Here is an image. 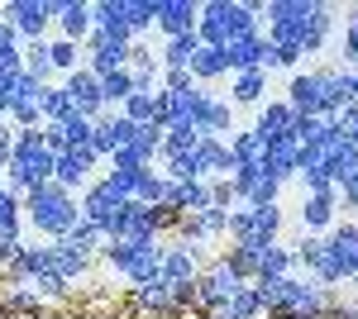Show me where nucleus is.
<instances>
[{
    "label": "nucleus",
    "mask_w": 358,
    "mask_h": 319,
    "mask_svg": "<svg viewBox=\"0 0 358 319\" xmlns=\"http://www.w3.org/2000/svg\"><path fill=\"white\" fill-rule=\"evenodd\" d=\"M229 177L234 172H263V162H268V138H258L253 129H244V133H234L229 138Z\"/></svg>",
    "instance_id": "21"
},
{
    "label": "nucleus",
    "mask_w": 358,
    "mask_h": 319,
    "mask_svg": "<svg viewBox=\"0 0 358 319\" xmlns=\"http://www.w3.org/2000/svg\"><path fill=\"white\" fill-rule=\"evenodd\" d=\"M296 167H301V143L296 138H282V143H268V162H263V172L277 177L282 186L296 177Z\"/></svg>",
    "instance_id": "25"
},
{
    "label": "nucleus",
    "mask_w": 358,
    "mask_h": 319,
    "mask_svg": "<svg viewBox=\"0 0 358 319\" xmlns=\"http://www.w3.org/2000/svg\"><path fill=\"white\" fill-rule=\"evenodd\" d=\"M344 62H349V72H358V10H349V24H344Z\"/></svg>",
    "instance_id": "48"
},
{
    "label": "nucleus",
    "mask_w": 358,
    "mask_h": 319,
    "mask_svg": "<svg viewBox=\"0 0 358 319\" xmlns=\"http://www.w3.org/2000/svg\"><path fill=\"white\" fill-rule=\"evenodd\" d=\"M129 96H134V77H129V67H124V72H115V77H101V101H106V110L124 105Z\"/></svg>",
    "instance_id": "39"
},
{
    "label": "nucleus",
    "mask_w": 358,
    "mask_h": 319,
    "mask_svg": "<svg viewBox=\"0 0 358 319\" xmlns=\"http://www.w3.org/2000/svg\"><path fill=\"white\" fill-rule=\"evenodd\" d=\"M334 195H339V200H344L349 210H358V172L349 177V181H339V186H334Z\"/></svg>",
    "instance_id": "56"
},
{
    "label": "nucleus",
    "mask_w": 358,
    "mask_h": 319,
    "mask_svg": "<svg viewBox=\"0 0 358 319\" xmlns=\"http://www.w3.org/2000/svg\"><path fill=\"white\" fill-rule=\"evenodd\" d=\"M0 43H20V34H15L10 24H5V20H0Z\"/></svg>",
    "instance_id": "57"
},
{
    "label": "nucleus",
    "mask_w": 358,
    "mask_h": 319,
    "mask_svg": "<svg viewBox=\"0 0 358 319\" xmlns=\"http://www.w3.org/2000/svg\"><path fill=\"white\" fill-rule=\"evenodd\" d=\"M224 67L239 77V72H263V53H268V38L263 34H248V38H234V43H224Z\"/></svg>",
    "instance_id": "18"
},
{
    "label": "nucleus",
    "mask_w": 358,
    "mask_h": 319,
    "mask_svg": "<svg viewBox=\"0 0 358 319\" xmlns=\"http://www.w3.org/2000/svg\"><path fill=\"white\" fill-rule=\"evenodd\" d=\"M239 286H248V281H239V276L224 267V258H220V262L201 267V276H196V300L215 310V305H224L229 295H239Z\"/></svg>",
    "instance_id": "13"
},
{
    "label": "nucleus",
    "mask_w": 358,
    "mask_h": 319,
    "mask_svg": "<svg viewBox=\"0 0 358 319\" xmlns=\"http://www.w3.org/2000/svg\"><path fill=\"white\" fill-rule=\"evenodd\" d=\"M296 177H301V191H306V195H320V191H330V177H325L320 167H301Z\"/></svg>",
    "instance_id": "52"
},
{
    "label": "nucleus",
    "mask_w": 358,
    "mask_h": 319,
    "mask_svg": "<svg viewBox=\"0 0 358 319\" xmlns=\"http://www.w3.org/2000/svg\"><path fill=\"white\" fill-rule=\"evenodd\" d=\"M287 105L296 114H315V119H334L344 105H354V77L349 67H325V72H296L287 86Z\"/></svg>",
    "instance_id": "2"
},
{
    "label": "nucleus",
    "mask_w": 358,
    "mask_h": 319,
    "mask_svg": "<svg viewBox=\"0 0 358 319\" xmlns=\"http://www.w3.org/2000/svg\"><path fill=\"white\" fill-rule=\"evenodd\" d=\"M282 234V210L268 205V210H258V205H244V210H229V239L234 248H268L277 243Z\"/></svg>",
    "instance_id": "7"
},
{
    "label": "nucleus",
    "mask_w": 358,
    "mask_h": 319,
    "mask_svg": "<svg viewBox=\"0 0 358 319\" xmlns=\"http://www.w3.org/2000/svg\"><path fill=\"white\" fill-rule=\"evenodd\" d=\"M115 148H120V138H115V114L106 110V114L91 124V153H96V162H101V158H110Z\"/></svg>",
    "instance_id": "37"
},
{
    "label": "nucleus",
    "mask_w": 358,
    "mask_h": 319,
    "mask_svg": "<svg viewBox=\"0 0 358 319\" xmlns=\"http://www.w3.org/2000/svg\"><path fill=\"white\" fill-rule=\"evenodd\" d=\"M38 114H43V124H57V119H67V114H72V101H67V91H62V86H43V96H38Z\"/></svg>",
    "instance_id": "38"
},
{
    "label": "nucleus",
    "mask_w": 358,
    "mask_h": 319,
    "mask_svg": "<svg viewBox=\"0 0 358 319\" xmlns=\"http://www.w3.org/2000/svg\"><path fill=\"white\" fill-rule=\"evenodd\" d=\"M282 276H292V248H282V243L258 248V276L253 281H282Z\"/></svg>",
    "instance_id": "30"
},
{
    "label": "nucleus",
    "mask_w": 358,
    "mask_h": 319,
    "mask_svg": "<svg viewBox=\"0 0 358 319\" xmlns=\"http://www.w3.org/2000/svg\"><path fill=\"white\" fill-rule=\"evenodd\" d=\"M129 148H134L138 158L153 167V158L163 153V124H134V138H129Z\"/></svg>",
    "instance_id": "36"
},
{
    "label": "nucleus",
    "mask_w": 358,
    "mask_h": 319,
    "mask_svg": "<svg viewBox=\"0 0 358 319\" xmlns=\"http://www.w3.org/2000/svg\"><path fill=\"white\" fill-rule=\"evenodd\" d=\"M57 129L67 138V148H91V119H82L77 110H72L67 119H57Z\"/></svg>",
    "instance_id": "42"
},
{
    "label": "nucleus",
    "mask_w": 358,
    "mask_h": 319,
    "mask_svg": "<svg viewBox=\"0 0 358 319\" xmlns=\"http://www.w3.org/2000/svg\"><path fill=\"white\" fill-rule=\"evenodd\" d=\"M196 15H201L196 0H158V29H163L167 38L196 34Z\"/></svg>",
    "instance_id": "23"
},
{
    "label": "nucleus",
    "mask_w": 358,
    "mask_h": 319,
    "mask_svg": "<svg viewBox=\"0 0 358 319\" xmlns=\"http://www.w3.org/2000/svg\"><path fill=\"white\" fill-rule=\"evenodd\" d=\"M53 24L62 29L67 43L82 48L86 38H91V29H96V20H91V5H86V0H57V20Z\"/></svg>",
    "instance_id": "20"
},
{
    "label": "nucleus",
    "mask_w": 358,
    "mask_h": 319,
    "mask_svg": "<svg viewBox=\"0 0 358 319\" xmlns=\"http://www.w3.org/2000/svg\"><path fill=\"white\" fill-rule=\"evenodd\" d=\"M192 124L201 138H224V133H234V105L220 101V96H210L206 86L196 91V110H192Z\"/></svg>",
    "instance_id": "10"
},
{
    "label": "nucleus",
    "mask_w": 358,
    "mask_h": 319,
    "mask_svg": "<svg viewBox=\"0 0 358 319\" xmlns=\"http://www.w3.org/2000/svg\"><path fill=\"white\" fill-rule=\"evenodd\" d=\"M320 167H325V177H330V186H339V181H349V177L358 172V148H354V143H344V138H339V143H334L330 153L320 158Z\"/></svg>",
    "instance_id": "28"
},
{
    "label": "nucleus",
    "mask_w": 358,
    "mask_h": 319,
    "mask_svg": "<svg viewBox=\"0 0 358 319\" xmlns=\"http://www.w3.org/2000/svg\"><path fill=\"white\" fill-rule=\"evenodd\" d=\"M334 124H339V133H344V143L358 148V105H344L339 114H334Z\"/></svg>",
    "instance_id": "50"
},
{
    "label": "nucleus",
    "mask_w": 358,
    "mask_h": 319,
    "mask_svg": "<svg viewBox=\"0 0 358 319\" xmlns=\"http://www.w3.org/2000/svg\"><path fill=\"white\" fill-rule=\"evenodd\" d=\"M10 124L15 129H43V114H38V105H15L10 110Z\"/></svg>",
    "instance_id": "51"
},
{
    "label": "nucleus",
    "mask_w": 358,
    "mask_h": 319,
    "mask_svg": "<svg viewBox=\"0 0 358 319\" xmlns=\"http://www.w3.org/2000/svg\"><path fill=\"white\" fill-rule=\"evenodd\" d=\"M320 243H325V253L334 258L339 276L354 281V276H358V224H334L330 239H320Z\"/></svg>",
    "instance_id": "16"
},
{
    "label": "nucleus",
    "mask_w": 358,
    "mask_h": 319,
    "mask_svg": "<svg viewBox=\"0 0 358 319\" xmlns=\"http://www.w3.org/2000/svg\"><path fill=\"white\" fill-rule=\"evenodd\" d=\"M38 96H43V86L29 77V72H20L15 77V105H38Z\"/></svg>",
    "instance_id": "49"
},
{
    "label": "nucleus",
    "mask_w": 358,
    "mask_h": 319,
    "mask_svg": "<svg viewBox=\"0 0 358 319\" xmlns=\"http://www.w3.org/2000/svg\"><path fill=\"white\" fill-rule=\"evenodd\" d=\"M91 20H96V34H110L120 43H134V34H129V0H101V5H91Z\"/></svg>",
    "instance_id": "24"
},
{
    "label": "nucleus",
    "mask_w": 358,
    "mask_h": 319,
    "mask_svg": "<svg viewBox=\"0 0 358 319\" xmlns=\"http://www.w3.org/2000/svg\"><path fill=\"white\" fill-rule=\"evenodd\" d=\"M253 291H258L263 310L273 319H320L325 315V286L320 281L282 276V281H253Z\"/></svg>",
    "instance_id": "5"
},
{
    "label": "nucleus",
    "mask_w": 358,
    "mask_h": 319,
    "mask_svg": "<svg viewBox=\"0 0 358 319\" xmlns=\"http://www.w3.org/2000/svg\"><path fill=\"white\" fill-rule=\"evenodd\" d=\"M239 200V191H234V181L229 177H220V181H210V205H220V210H229Z\"/></svg>",
    "instance_id": "53"
},
{
    "label": "nucleus",
    "mask_w": 358,
    "mask_h": 319,
    "mask_svg": "<svg viewBox=\"0 0 358 319\" xmlns=\"http://www.w3.org/2000/svg\"><path fill=\"white\" fill-rule=\"evenodd\" d=\"M201 48V38L196 34H182V38H167L158 62H163V72H192V57Z\"/></svg>",
    "instance_id": "29"
},
{
    "label": "nucleus",
    "mask_w": 358,
    "mask_h": 319,
    "mask_svg": "<svg viewBox=\"0 0 358 319\" xmlns=\"http://www.w3.org/2000/svg\"><path fill=\"white\" fill-rule=\"evenodd\" d=\"M158 276H163L172 291H177V286H196V276H201V253L187 248V243L163 248V267H158Z\"/></svg>",
    "instance_id": "14"
},
{
    "label": "nucleus",
    "mask_w": 358,
    "mask_h": 319,
    "mask_svg": "<svg viewBox=\"0 0 358 319\" xmlns=\"http://www.w3.org/2000/svg\"><path fill=\"white\" fill-rule=\"evenodd\" d=\"M106 262L124 276V281H134V286H143V281H153L158 276V267H163V248L158 243H120V239H106Z\"/></svg>",
    "instance_id": "6"
},
{
    "label": "nucleus",
    "mask_w": 358,
    "mask_h": 319,
    "mask_svg": "<svg viewBox=\"0 0 358 319\" xmlns=\"http://www.w3.org/2000/svg\"><path fill=\"white\" fill-rule=\"evenodd\" d=\"M0 191H5V186H0Z\"/></svg>",
    "instance_id": "61"
},
{
    "label": "nucleus",
    "mask_w": 358,
    "mask_h": 319,
    "mask_svg": "<svg viewBox=\"0 0 358 319\" xmlns=\"http://www.w3.org/2000/svg\"><path fill=\"white\" fill-rule=\"evenodd\" d=\"M91 167H96V153L91 148H67V153H57L53 158V181L62 191H86V177H91Z\"/></svg>",
    "instance_id": "15"
},
{
    "label": "nucleus",
    "mask_w": 358,
    "mask_h": 319,
    "mask_svg": "<svg viewBox=\"0 0 358 319\" xmlns=\"http://www.w3.org/2000/svg\"><path fill=\"white\" fill-rule=\"evenodd\" d=\"M129 48H134V43H120L110 34H96V29H91V38H86V72H96V77L124 72V67H129Z\"/></svg>",
    "instance_id": "11"
},
{
    "label": "nucleus",
    "mask_w": 358,
    "mask_h": 319,
    "mask_svg": "<svg viewBox=\"0 0 358 319\" xmlns=\"http://www.w3.org/2000/svg\"><path fill=\"white\" fill-rule=\"evenodd\" d=\"M124 210H129V200L115 195L110 181H91V186L82 191V219H86V224H96L106 239H115V229H120Z\"/></svg>",
    "instance_id": "8"
},
{
    "label": "nucleus",
    "mask_w": 358,
    "mask_h": 319,
    "mask_svg": "<svg viewBox=\"0 0 358 319\" xmlns=\"http://www.w3.org/2000/svg\"><path fill=\"white\" fill-rule=\"evenodd\" d=\"M177 239L201 253V243H210V234L201 229V219H196V214H182V219H177Z\"/></svg>",
    "instance_id": "46"
},
{
    "label": "nucleus",
    "mask_w": 358,
    "mask_h": 319,
    "mask_svg": "<svg viewBox=\"0 0 358 319\" xmlns=\"http://www.w3.org/2000/svg\"><path fill=\"white\" fill-rule=\"evenodd\" d=\"M0 20L20 34V43H34L57 20V0H10V5H0Z\"/></svg>",
    "instance_id": "9"
},
{
    "label": "nucleus",
    "mask_w": 358,
    "mask_h": 319,
    "mask_svg": "<svg viewBox=\"0 0 358 319\" xmlns=\"http://www.w3.org/2000/svg\"><path fill=\"white\" fill-rule=\"evenodd\" d=\"M48 53H53V72H77V57H82V48L77 43H67V38H57V43H48Z\"/></svg>",
    "instance_id": "45"
},
{
    "label": "nucleus",
    "mask_w": 358,
    "mask_h": 319,
    "mask_svg": "<svg viewBox=\"0 0 358 319\" xmlns=\"http://www.w3.org/2000/svg\"><path fill=\"white\" fill-rule=\"evenodd\" d=\"M229 67H224V53L220 48H196V57H192V81H201V86H210V81H220Z\"/></svg>",
    "instance_id": "34"
},
{
    "label": "nucleus",
    "mask_w": 358,
    "mask_h": 319,
    "mask_svg": "<svg viewBox=\"0 0 358 319\" xmlns=\"http://www.w3.org/2000/svg\"><path fill=\"white\" fill-rule=\"evenodd\" d=\"M349 77H354V105H358V72H349Z\"/></svg>",
    "instance_id": "60"
},
{
    "label": "nucleus",
    "mask_w": 358,
    "mask_h": 319,
    "mask_svg": "<svg viewBox=\"0 0 358 319\" xmlns=\"http://www.w3.org/2000/svg\"><path fill=\"white\" fill-rule=\"evenodd\" d=\"M163 91H196V81H192V72H163Z\"/></svg>",
    "instance_id": "55"
},
{
    "label": "nucleus",
    "mask_w": 358,
    "mask_h": 319,
    "mask_svg": "<svg viewBox=\"0 0 358 319\" xmlns=\"http://www.w3.org/2000/svg\"><path fill=\"white\" fill-rule=\"evenodd\" d=\"M24 53V72L38 86H53V53H48V38H34V43H24L20 48Z\"/></svg>",
    "instance_id": "33"
},
{
    "label": "nucleus",
    "mask_w": 358,
    "mask_h": 319,
    "mask_svg": "<svg viewBox=\"0 0 358 319\" xmlns=\"http://www.w3.org/2000/svg\"><path fill=\"white\" fill-rule=\"evenodd\" d=\"M24 205V224L38 234V239H67L72 229H77V219H82V205H77V195L72 191H62L57 181H43V186H34L20 200Z\"/></svg>",
    "instance_id": "3"
},
{
    "label": "nucleus",
    "mask_w": 358,
    "mask_h": 319,
    "mask_svg": "<svg viewBox=\"0 0 358 319\" xmlns=\"http://www.w3.org/2000/svg\"><path fill=\"white\" fill-rule=\"evenodd\" d=\"M196 219H201V229H206L210 239H220V234H229V210H220V205H210V210H201Z\"/></svg>",
    "instance_id": "47"
},
{
    "label": "nucleus",
    "mask_w": 358,
    "mask_h": 319,
    "mask_svg": "<svg viewBox=\"0 0 358 319\" xmlns=\"http://www.w3.org/2000/svg\"><path fill=\"white\" fill-rule=\"evenodd\" d=\"M110 162H115V172H143V167H148V162L138 158L134 148H115V153H110Z\"/></svg>",
    "instance_id": "54"
},
{
    "label": "nucleus",
    "mask_w": 358,
    "mask_h": 319,
    "mask_svg": "<svg viewBox=\"0 0 358 319\" xmlns=\"http://www.w3.org/2000/svg\"><path fill=\"white\" fill-rule=\"evenodd\" d=\"M158 24V0H129V34H143V29Z\"/></svg>",
    "instance_id": "44"
},
{
    "label": "nucleus",
    "mask_w": 358,
    "mask_h": 319,
    "mask_svg": "<svg viewBox=\"0 0 358 319\" xmlns=\"http://www.w3.org/2000/svg\"><path fill=\"white\" fill-rule=\"evenodd\" d=\"M20 224H24V205H20V195L0 191V239L20 234Z\"/></svg>",
    "instance_id": "40"
},
{
    "label": "nucleus",
    "mask_w": 358,
    "mask_h": 319,
    "mask_svg": "<svg viewBox=\"0 0 358 319\" xmlns=\"http://www.w3.org/2000/svg\"><path fill=\"white\" fill-rule=\"evenodd\" d=\"M62 91H67V101H72V110L82 114V119H101L106 114V101H101V77L96 72H86V67H77V72H67L62 77Z\"/></svg>",
    "instance_id": "12"
},
{
    "label": "nucleus",
    "mask_w": 358,
    "mask_h": 319,
    "mask_svg": "<svg viewBox=\"0 0 358 319\" xmlns=\"http://www.w3.org/2000/svg\"><path fill=\"white\" fill-rule=\"evenodd\" d=\"M48 262H53V276H62V281L72 286L77 276H86L91 258H86V253H77L67 239H57V243H48Z\"/></svg>",
    "instance_id": "26"
},
{
    "label": "nucleus",
    "mask_w": 358,
    "mask_h": 319,
    "mask_svg": "<svg viewBox=\"0 0 358 319\" xmlns=\"http://www.w3.org/2000/svg\"><path fill=\"white\" fill-rule=\"evenodd\" d=\"M268 15V43L277 48H296V53H320L334 29V5L320 0H263Z\"/></svg>",
    "instance_id": "1"
},
{
    "label": "nucleus",
    "mask_w": 358,
    "mask_h": 319,
    "mask_svg": "<svg viewBox=\"0 0 358 319\" xmlns=\"http://www.w3.org/2000/svg\"><path fill=\"white\" fill-rule=\"evenodd\" d=\"M196 167H201V181L206 177H215V172H224L229 177V138H201L196 143Z\"/></svg>",
    "instance_id": "27"
},
{
    "label": "nucleus",
    "mask_w": 358,
    "mask_h": 319,
    "mask_svg": "<svg viewBox=\"0 0 358 319\" xmlns=\"http://www.w3.org/2000/svg\"><path fill=\"white\" fill-rule=\"evenodd\" d=\"M292 124H296V110L287 105V101H268V105H258L253 133L268 138V143H282V138H292Z\"/></svg>",
    "instance_id": "19"
},
{
    "label": "nucleus",
    "mask_w": 358,
    "mask_h": 319,
    "mask_svg": "<svg viewBox=\"0 0 358 319\" xmlns=\"http://www.w3.org/2000/svg\"><path fill=\"white\" fill-rule=\"evenodd\" d=\"M210 210V181H182L177 186V214H201Z\"/></svg>",
    "instance_id": "35"
},
{
    "label": "nucleus",
    "mask_w": 358,
    "mask_h": 319,
    "mask_svg": "<svg viewBox=\"0 0 358 319\" xmlns=\"http://www.w3.org/2000/svg\"><path fill=\"white\" fill-rule=\"evenodd\" d=\"M229 181H234V191H239V200H244V205L268 210V205H277V200H282V181H277V177H268V172H234Z\"/></svg>",
    "instance_id": "17"
},
{
    "label": "nucleus",
    "mask_w": 358,
    "mask_h": 319,
    "mask_svg": "<svg viewBox=\"0 0 358 319\" xmlns=\"http://www.w3.org/2000/svg\"><path fill=\"white\" fill-rule=\"evenodd\" d=\"M138 305H148V310H172L177 300H172V286H167L163 276H153V281L138 286Z\"/></svg>",
    "instance_id": "41"
},
{
    "label": "nucleus",
    "mask_w": 358,
    "mask_h": 319,
    "mask_svg": "<svg viewBox=\"0 0 358 319\" xmlns=\"http://www.w3.org/2000/svg\"><path fill=\"white\" fill-rule=\"evenodd\" d=\"M268 96V72H239L229 86V105H263Z\"/></svg>",
    "instance_id": "32"
},
{
    "label": "nucleus",
    "mask_w": 358,
    "mask_h": 319,
    "mask_svg": "<svg viewBox=\"0 0 358 319\" xmlns=\"http://www.w3.org/2000/svg\"><path fill=\"white\" fill-rule=\"evenodd\" d=\"M334 319H358V310H334Z\"/></svg>",
    "instance_id": "59"
},
{
    "label": "nucleus",
    "mask_w": 358,
    "mask_h": 319,
    "mask_svg": "<svg viewBox=\"0 0 358 319\" xmlns=\"http://www.w3.org/2000/svg\"><path fill=\"white\" fill-rule=\"evenodd\" d=\"M258 315H263V300L253 286H239V295H229L224 305L210 310V319H258Z\"/></svg>",
    "instance_id": "31"
},
{
    "label": "nucleus",
    "mask_w": 358,
    "mask_h": 319,
    "mask_svg": "<svg viewBox=\"0 0 358 319\" xmlns=\"http://www.w3.org/2000/svg\"><path fill=\"white\" fill-rule=\"evenodd\" d=\"M258 15H263V0H206L196 15V38L206 48H224L234 38L258 34Z\"/></svg>",
    "instance_id": "4"
},
{
    "label": "nucleus",
    "mask_w": 358,
    "mask_h": 319,
    "mask_svg": "<svg viewBox=\"0 0 358 319\" xmlns=\"http://www.w3.org/2000/svg\"><path fill=\"white\" fill-rule=\"evenodd\" d=\"M334 210H339V195L330 191H320V195H306L301 200V234H325V229H334Z\"/></svg>",
    "instance_id": "22"
},
{
    "label": "nucleus",
    "mask_w": 358,
    "mask_h": 319,
    "mask_svg": "<svg viewBox=\"0 0 358 319\" xmlns=\"http://www.w3.org/2000/svg\"><path fill=\"white\" fill-rule=\"evenodd\" d=\"M10 148H15V143H0V172L10 167Z\"/></svg>",
    "instance_id": "58"
},
{
    "label": "nucleus",
    "mask_w": 358,
    "mask_h": 319,
    "mask_svg": "<svg viewBox=\"0 0 358 319\" xmlns=\"http://www.w3.org/2000/svg\"><path fill=\"white\" fill-rule=\"evenodd\" d=\"M67 243H72V248H77V253H86V258H91V253H96V248H106V234H101V229H96V224H86V219H77V229H72V234H67Z\"/></svg>",
    "instance_id": "43"
}]
</instances>
